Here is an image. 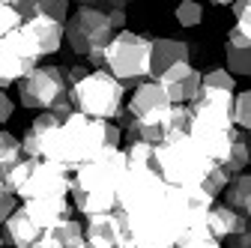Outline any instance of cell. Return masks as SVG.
I'll return each instance as SVG.
<instances>
[{"label": "cell", "mask_w": 251, "mask_h": 248, "mask_svg": "<svg viewBox=\"0 0 251 248\" xmlns=\"http://www.w3.org/2000/svg\"><path fill=\"white\" fill-rule=\"evenodd\" d=\"M120 144H123V129L117 123L90 120L75 111L69 120H63L48 135L42 147V162L63 165L66 171L75 174L78 168L99 162L108 152H117Z\"/></svg>", "instance_id": "6da1fadb"}, {"label": "cell", "mask_w": 251, "mask_h": 248, "mask_svg": "<svg viewBox=\"0 0 251 248\" xmlns=\"http://www.w3.org/2000/svg\"><path fill=\"white\" fill-rule=\"evenodd\" d=\"M126 176H129V159L126 149L108 152L99 162L84 165L72 174V206L84 215V219H96V215H111L117 212L120 189Z\"/></svg>", "instance_id": "7a4b0ae2"}, {"label": "cell", "mask_w": 251, "mask_h": 248, "mask_svg": "<svg viewBox=\"0 0 251 248\" xmlns=\"http://www.w3.org/2000/svg\"><path fill=\"white\" fill-rule=\"evenodd\" d=\"M212 168H218V165H212L188 135L171 138L162 147H155V174L171 189H182V192L201 189V182L206 179V174Z\"/></svg>", "instance_id": "3957f363"}, {"label": "cell", "mask_w": 251, "mask_h": 248, "mask_svg": "<svg viewBox=\"0 0 251 248\" xmlns=\"http://www.w3.org/2000/svg\"><path fill=\"white\" fill-rule=\"evenodd\" d=\"M3 185L21 203L42 200V198H69L72 171L42 159H24L3 176Z\"/></svg>", "instance_id": "277c9868"}, {"label": "cell", "mask_w": 251, "mask_h": 248, "mask_svg": "<svg viewBox=\"0 0 251 248\" xmlns=\"http://www.w3.org/2000/svg\"><path fill=\"white\" fill-rule=\"evenodd\" d=\"M117 30L108 18V12L96 3H78L72 18L66 21V42L72 54L81 60H90L96 69H105V51L114 42Z\"/></svg>", "instance_id": "5b68a950"}, {"label": "cell", "mask_w": 251, "mask_h": 248, "mask_svg": "<svg viewBox=\"0 0 251 248\" xmlns=\"http://www.w3.org/2000/svg\"><path fill=\"white\" fill-rule=\"evenodd\" d=\"M105 69L135 93L141 84H147V78H152V39L135 30L117 33L105 51Z\"/></svg>", "instance_id": "8992f818"}, {"label": "cell", "mask_w": 251, "mask_h": 248, "mask_svg": "<svg viewBox=\"0 0 251 248\" xmlns=\"http://www.w3.org/2000/svg\"><path fill=\"white\" fill-rule=\"evenodd\" d=\"M18 102L21 108L39 111V114L54 111L60 117H72L75 108H72V87H69L66 69L54 63L33 69L18 84Z\"/></svg>", "instance_id": "52a82bcc"}, {"label": "cell", "mask_w": 251, "mask_h": 248, "mask_svg": "<svg viewBox=\"0 0 251 248\" xmlns=\"http://www.w3.org/2000/svg\"><path fill=\"white\" fill-rule=\"evenodd\" d=\"M72 108L90 120L120 123L126 114V87L108 69H93L78 87H72Z\"/></svg>", "instance_id": "ba28073f"}, {"label": "cell", "mask_w": 251, "mask_h": 248, "mask_svg": "<svg viewBox=\"0 0 251 248\" xmlns=\"http://www.w3.org/2000/svg\"><path fill=\"white\" fill-rule=\"evenodd\" d=\"M45 54L39 51L36 39L27 30H15L6 39H0V93H6V87L21 84L33 69H39Z\"/></svg>", "instance_id": "9c48e42d"}, {"label": "cell", "mask_w": 251, "mask_h": 248, "mask_svg": "<svg viewBox=\"0 0 251 248\" xmlns=\"http://www.w3.org/2000/svg\"><path fill=\"white\" fill-rule=\"evenodd\" d=\"M159 84L165 87V93L171 96L174 105H192L201 93V84H203V72H198L192 63H179L174 69H168Z\"/></svg>", "instance_id": "30bf717a"}, {"label": "cell", "mask_w": 251, "mask_h": 248, "mask_svg": "<svg viewBox=\"0 0 251 248\" xmlns=\"http://www.w3.org/2000/svg\"><path fill=\"white\" fill-rule=\"evenodd\" d=\"M0 230H3V239H6L9 248H39L48 236V230L30 219V212L24 206H18V212Z\"/></svg>", "instance_id": "8fae6325"}, {"label": "cell", "mask_w": 251, "mask_h": 248, "mask_svg": "<svg viewBox=\"0 0 251 248\" xmlns=\"http://www.w3.org/2000/svg\"><path fill=\"white\" fill-rule=\"evenodd\" d=\"M21 206L30 212V219H33L39 227H45L48 233L57 224H63L66 219H72V203H69V198H42V200H27Z\"/></svg>", "instance_id": "7c38bea8"}, {"label": "cell", "mask_w": 251, "mask_h": 248, "mask_svg": "<svg viewBox=\"0 0 251 248\" xmlns=\"http://www.w3.org/2000/svg\"><path fill=\"white\" fill-rule=\"evenodd\" d=\"M206 227H209V233H212L218 242H222V239H233V236L245 233V230L251 227V222L245 219L242 212H236L233 206L215 203V206L209 209V215H206Z\"/></svg>", "instance_id": "4fadbf2b"}, {"label": "cell", "mask_w": 251, "mask_h": 248, "mask_svg": "<svg viewBox=\"0 0 251 248\" xmlns=\"http://www.w3.org/2000/svg\"><path fill=\"white\" fill-rule=\"evenodd\" d=\"M24 30L36 39L42 54H57L63 48V42H66V24H60L48 15H36V18L24 21Z\"/></svg>", "instance_id": "5bb4252c"}, {"label": "cell", "mask_w": 251, "mask_h": 248, "mask_svg": "<svg viewBox=\"0 0 251 248\" xmlns=\"http://www.w3.org/2000/svg\"><path fill=\"white\" fill-rule=\"evenodd\" d=\"M188 57H192V48L179 39H152V81H159L168 69L179 63H188Z\"/></svg>", "instance_id": "9a60e30c"}, {"label": "cell", "mask_w": 251, "mask_h": 248, "mask_svg": "<svg viewBox=\"0 0 251 248\" xmlns=\"http://www.w3.org/2000/svg\"><path fill=\"white\" fill-rule=\"evenodd\" d=\"M87 245V230H84V224L78 222V219H66L63 224H57L48 236H45V242L39 245V248H84Z\"/></svg>", "instance_id": "2e32d148"}, {"label": "cell", "mask_w": 251, "mask_h": 248, "mask_svg": "<svg viewBox=\"0 0 251 248\" xmlns=\"http://www.w3.org/2000/svg\"><path fill=\"white\" fill-rule=\"evenodd\" d=\"M248 165H251V135L242 132V129H233L230 152H227V159L218 165V168H225L227 176H239V174H245Z\"/></svg>", "instance_id": "e0dca14e"}, {"label": "cell", "mask_w": 251, "mask_h": 248, "mask_svg": "<svg viewBox=\"0 0 251 248\" xmlns=\"http://www.w3.org/2000/svg\"><path fill=\"white\" fill-rule=\"evenodd\" d=\"M225 203L233 206L236 212H242L251 222V174H239L230 179L227 192H225Z\"/></svg>", "instance_id": "ac0fdd59"}, {"label": "cell", "mask_w": 251, "mask_h": 248, "mask_svg": "<svg viewBox=\"0 0 251 248\" xmlns=\"http://www.w3.org/2000/svg\"><path fill=\"white\" fill-rule=\"evenodd\" d=\"M18 162H24V147L15 135L0 129V179H3Z\"/></svg>", "instance_id": "d6986e66"}, {"label": "cell", "mask_w": 251, "mask_h": 248, "mask_svg": "<svg viewBox=\"0 0 251 248\" xmlns=\"http://www.w3.org/2000/svg\"><path fill=\"white\" fill-rule=\"evenodd\" d=\"M129 171H155V147L150 144H126Z\"/></svg>", "instance_id": "ffe728a7"}, {"label": "cell", "mask_w": 251, "mask_h": 248, "mask_svg": "<svg viewBox=\"0 0 251 248\" xmlns=\"http://www.w3.org/2000/svg\"><path fill=\"white\" fill-rule=\"evenodd\" d=\"M225 60H227V72L236 78H251V48H225Z\"/></svg>", "instance_id": "44dd1931"}, {"label": "cell", "mask_w": 251, "mask_h": 248, "mask_svg": "<svg viewBox=\"0 0 251 248\" xmlns=\"http://www.w3.org/2000/svg\"><path fill=\"white\" fill-rule=\"evenodd\" d=\"M176 24L185 27V30H192V27H201L203 24V3H198V0H182V3L176 6L174 12Z\"/></svg>", "instance_id": "7402d4cb"}, {"label": "cell", "mask_w": 251, "mask_h": 248, "mask_svg": "<svg viewBox=\"0 0 251 248\" xmlns=\"http://www.w3.org/2000/svg\"><path fill=\"white\" fill-rule=\"evenodd\" d=\"M230 179H233V176H227L225 168H212V171L206 174V179L201 182V192H203L206 198H212V200H215V198H225Z\"/></svg>", "instance_id": "603a6c76"}, {"label": "cell", "mask_w": 251, "mask_h": 248, "mask_svg": "<svg viewBox=\"0 0 251 248\" xmlns=\"http://www.w3.org/2000/svg\"><path fill=\"white\" fill-rule=\"evenodd\" d=\"M24 27V18L18 15L15 0H0V39H6L9 33Z\"/></svg>", "instance_id": "cb8c5ba5"}, {"label": "cell", "mask_w": 251, "mask_h": 248, "mask_svg": "<svg viewBox=\"0 0 251 248\" xmlns=\"http://www.w3.org/2000/svg\"><path fill=\"white\" fill-rule=\"evenodd\" d=\"M233 126L251 135V90H239L233 99Z\"/></svg>", "instance_id": "d4e9b609"}, {"label": "cell", "mask_w": 251, "mask_h": 248, "mask_svg": "<svg viewBox=\"0 0 251 248\" xmlns=\"http://www.w3.org/2000/svg\"><path fill=\"white\" fill-rule=\"evenodd\" d=\"M176 248H222V242H218L212 233H209V227L203 224V227H192L182 239H179V245Z\"/></svg>", "instance_id": "484cf974"}, {"label": "cell", "mask_w": 251, "mask_h": 248, "mask_svg": "<svg viewBox=\"0 0 251 248\" xmlns=\"http://www.w3.org/2000/svg\"><path fill=\"white\" fill-rule=\"evenodd\" d=\"M203 87L225 90V93H236V78H233L227 69H209V72L203 75Z\"/></svg>", "instance_id": "4316f807"}, {"label": "cell", "mask_w": 251, "mask_h": 248, "mask_svg": "<svg viewBox=\"0 0 251 248\" xmlns=\"http://www.w3.org/2000/svg\"><path fill=\"white\" fill-rule=\"evenodd\" d=\"M18 198L12 195V192H6V185H3V179H0V227H3L9 219H12V215L18 212Z\"/></svg>", "instance_id": "83f0119b"}, {"label": "cell", "mask_w": 251, "mask_h": 248, "mask_svg": "<svg viewBox=\"0 0 251 248\" xmlns=\"http://www.w3.org/2000/svg\"><path fill=\"white\" fill-rule=\"evenodd\" d=\"M230 12L236 18V27L251 39V0H236V3H230Z\"/></svg>", "instance_id": "f1b7e54d"}, {"label": "cell", "mask_w": 251, "mask_h": 248, "mask_svg": "<svg viewBox=\"0 0 251 248\" xmlns=\"http://www.w3.org/2000/svg\"><path fill=\"white\" fill-rule=\"evenodd\" d=\"M102 9L108 12L114 30H117V33H123V30H126V3H108V6H102Z\"/></svg>", "instance_id": "f546056e"}, {"label": "cell", "mask_w": 251, "mask_h": 248, "mask_svg": "<svg viewBox=\"0 0 251 248\" xmlns=\"http://www.w3.org/2000/svg\"><path fill=\"white\" fill-rule=\"evenodd\" d=\"M225 48H251V39L242 33L239 27L227 30V39H225Z\"/></svg>", "instance_id": "4dcf8cb0"}, {"label": "cell", "mask_w": 251, "mask_h": 248, "mask_svg": "<svg viewBox=\"0 0 251 248\" xmlns=\"http://www.w3.org/2000/svg\"><path fill=\"white\" fill-rule=\"evenodd\" d=\"M12 114H15V102L6 96V93H0V126H3V123H9Z\"/></svg>", "instance_id": "1f68e13d"}, {"label": "cell", "mask_w": 251, "mask_h": 248, "mask_svg": "<svg viewBox=\"0 0 251 248\" xmlns=\"http://www.w3.org/2000/svg\"><path fill=\"white\" fill-rule=\"evenodd\" d=\"M227 242H230V248H251V227H248L245 233H239V236L227 239Z\"/></svg>", "instance_id": "d6a6232c"}]
</instances>
